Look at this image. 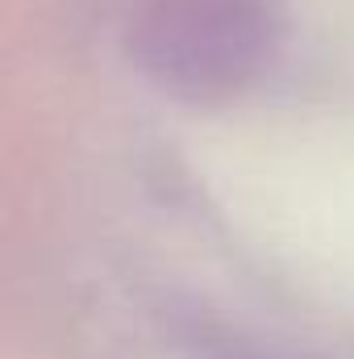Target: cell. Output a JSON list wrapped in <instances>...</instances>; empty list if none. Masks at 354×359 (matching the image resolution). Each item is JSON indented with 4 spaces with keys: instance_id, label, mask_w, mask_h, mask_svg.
<instances>
[{
    "instance_id": "6da1fadb",
    "label": "cell",
    "mask_w": 354,
    "mask_h": 359,
    "mask_svg": "<svg viewBox=\"0 0 354 359\" xmlns=\"http://www.w3.org/2000/svg\"><path fill=\"white\" fill-rule=\"evenodd\" d=\"M275 29V0H155L134 50L163 88L221 96L259 76Z\"/></svg>"
}]
</instances>
